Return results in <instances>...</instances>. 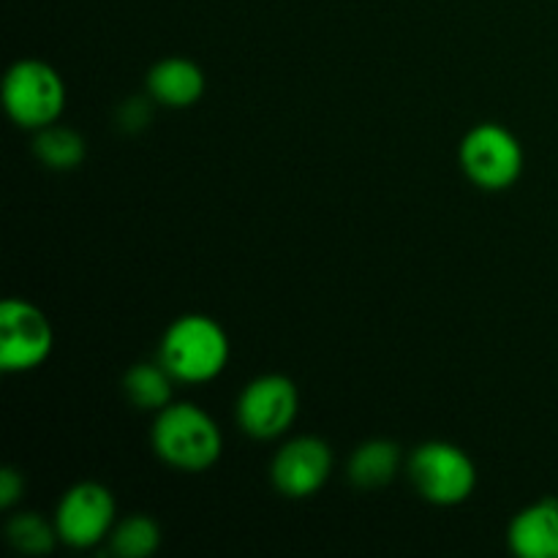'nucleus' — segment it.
<instances>
[{
    "label": "nucleus",
    "mask_w": 558,
    "mask_h": 558,
    "mask_svg": "<svg viewBox=\"0 0 558 558\" xmlns=\"http://www.w3.org/2000/svg\"><path fill=\"white\" fill-rule=\"evenodd\" d=\"M153 447L169 466L202 472L221 456V430L194 403H169L158 412Z\"/></svg>",
    "instance_id": "1"
},
{
    "label": "nucleus",
    "mask_w": 558,
    "mask_h": 558,
    "mask_svg": "<svg viewBox=\"0 0 558 558\" xmlns=\"http://www.w3.org/2000/svg\"><path fill=\"white\" fill-rule=\"evenodd\" d=\"M229 360L227 332L207 316H183L161 341V363L174 379L207 381L223 371Z\"/></svg>",
    "instance_id": "2"
},
{
    "label": "nucleus",
    "mask_w": 558,
    "mask_h": 558,
    "mask_svg": "<svg viewBox=\"0 0 558 558\" xmlns=\"http://www.w3.org/2000/svg\"><path fill=\"white\" fill-rule=\"evenodd\" d=\"M3 104L22 129H47L63 112V80L41 60H20L5 74Z\"/></svg>",
    "instance_id": "3"
},
{
    "label": "nucleus",
    "mask_w": 558,
    "mask_h": 558,
    "mask_svg": "<svg viewBox=\"0 0 558 558\" xmlns=\"http://www.w3.org/2000/svg\"><path fill=\"white\" fill-rule=\"evenodd\" d=\"M414 485L434 505H458L469 499L477 483L474 463L461 447L447 441H428L412 456Z\"/></svg>",
    "instance_id": "4"
},
{
    "label": "nucleus",
    "mask_w": 558,
    "mask_h": 558,
    "mask_svg": "<svg viewBox=\"0 0 558 558\" xmlns=\"http://www.w3.org/2000/svg\"><path fill=\"white\" fill-rule=\"evenodd\" d=\"M461 161L469 178L490 191L507 189L521 178L523 150L515 136L494 123L477 125L461 145Z\"/></svg>",
    "instance_id": "5"
},
{
    "label": "nucleus",
    "mask_w": 558,
    "mask_h": 558,
    "mask_svg": "<svg viewBox=\"0 0 558 558\" xmlns=\"http://www.w3.org/2000/svg\"><path fill=\"white\" fill-rule=\"evenodd\" d=\"M52 352V327L36 305L5 300L0 308V368L31 371Z\"/></svg>",
    "instance_id": "6"
},
{
    "label": "nucleus",
    "mask_w": 558,
    "mask_h": 558,
    "mask_svg": "<svg viewBox=\"0 0 558 558\" xmlns=\"http://www.w3.org/2000/svg\"><path fill=\"white\" fill-rule=\"evenodd\" d=\"M298 414V387L287 376H262L243 390L238 420L245 434L256 439H276Z\"/></svg>",
    "instance_id": "7"
},
{
    "label": "nucleus",
    "mask_w": 558,
    "mask_h": 558,
    "mask_svg": "<svg viewBox=\"0 0 558 558\" xmlns=\"http://www.w3.org/2000/svg\"><path fill=\"white\" fill-rule=\"evenodd\" d=\"M114 523V499L104 485L80 483L63 496L54 515L58 537L74 548L101 543Z\"/></svg>",
    "instance_id": "8"
},
{
    "label": "nucleus",
    "mask_w": 558,
    "mask_h": 558,
    "mask_svg": "<svg viewBox=\"0 0 558 558\" xmlns=\"http://www.w3.org/2000/svg\"><path fill=\"white\" fill-rule=\"evenodd\" d=\"M332 472L330 447L314 436H303L283 447L272 461V483L283 496L305 499L327 483Z\"/></svg>",
    "instance_id": "9"
},
{
    "label": "nucleus",
    "mask_w": 558,
    "mask_h": 558,
    "mask_svg": "<svg viewBox=\"0 0 558 558\" xmlns=\"http://www.w3.org/2000/svg\"><path fill=\"white\" fill-rule=\"evenodd\" d=\"M510 545L523 558H558V499H539L518 512Z\"/></svg>",
    "instance_id": "10"
},
{
    "label": "nucleus",
    "mask_w": 558,
    "mask_h": 558,
    "mask_svg": "<svg viewBox=\"0 0 558 558\" xmlns=\"http://www.w3.org/2000/svg\"><path fill=\"white\" fill-rule=\"evenodd\" d=\"M147 87L153 98L167 107H191L205 93V74L196 63L185 58H167L147 74Z\"/></svg>",
    "instance_id": "11"
},
{
    "label": "nucleus",
    "mask_w": 558,
    "mask_h": 558,
    "mask_svg": "<svg viewBox=\"0 0 558 558\" xmlns=\"http://www.w3.org/2000/svg\"><path fill=\"white\" fill-rule=\"evenodd\" d=\"M398 461H401V456H398L396 445H390V441H365L354 452L349 477L360 488H381V485H387L396 477Z\"/></svg>",
    "instance_id": "12"
},
{
    "label": "nucleus",
    "mask_w": 558,
    "mask_h": 558,
    "mask_svg": "<svg viewBox=\"0 0 558 558\" xmlns=\"http://www.w3.org/2000/svg\"><path fill=\"white\" fill-rule=\"evenodd\" d=\"M125 396L134 407L147 409V412H161L163 407H169V398H172V374L161 365L140 363L125 374Z\"/></svg>",
    "instance_id": "13"
},
{
    "label": "nucleus",
    "mask_w": 558,
    "mask_h": 558,
    "mask_svg": "<svg viewBox=\"0 0 558 558\" xmlns=\"http://www.w3.org/2000/svg\"><path fill=\"white\" fill-rule=\"evenodd\" d=\"M36 156L49 169H74L85 158V142L76 131L63 129V125H47V129H38Z\"/></svg>",
    "instance_id": "14"
},
{
    "label": "nucleus",
    "mask_w": 558,
    "mask_h": 558,
    "mask_svg": "<svg viewBox=\"0 0 558 558\" xmlns=\"http://www.w3.org/2000/svg\"><path fill=\"white\" fill-rule=\"evenodd\" d=\"M158 543H161V529L153 518L145 515L125 518L112 532V554L123 558H145L156 554Z\"/></svg>",
    "instance_id": "15"
},
{
    "label": "nucleus",
    "mask_w": 558,
    "mask_h": 558,
    "mask_svg": "<svg viewBox=\"0 0 558 558\" xmlns=\"http://www.w3.org/2000/svg\"><path fill=\"white\" fill-rule=\"evenodd\" d=\"M58 537V529L49 526L44 518H38L36 512H22L14 521L9 523V539L16 550L31 556L49 554Z\"/></svg>",
    "instance_id": "16"
},
{
    "label": "nucleus",
    "mask_w": 558,
    "mask_h": 558,
    "mask_svg": "<svg viewBox=\"0 0 558 558\" xmlns=\"http://www.w3.org/2000/svg\"><path fill=\"white\" fill-rule=\"evenodd\" d=\"M22 488H25V483H22L20 474L14 469H3V474H0V507L14 505L22 496Z\"/></svg>",
    "instance_id": "17"
}]
</instances>
